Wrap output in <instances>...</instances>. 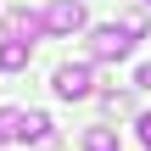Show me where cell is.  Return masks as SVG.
<instances>
[{"label":"cell","instance_id":"cell-7","mask_svg":"<svg viewBox=\"0 0 151 151\" xmlns=\"http://www.w3.org/2000/svg\"><path fill=\"white\" fill-rule=\"evenodd\" d=\"M28 56H34V45H22V39H0V73H22Z\"/></svg>","mask_w":151,"mask_h":151},{"label":"cell","instance_id":"cell-3","mask_svg":"<svg viewBox=\"0 0 151 151\" xmlns=\"http://www.w3.org/2000/svg\"><path fill=\"white\" fill-rule=\"evenodd\" d=\"M39 22H45V34H56V39H73V34H84V6L78 0H50L45 11H39Z\"/></svg>","mask_w":151,"mask_h":151},{"label":"cell","instance_id":"cell-10","mask_svg":"<svg viewBox=\"0 0 151 151\" xmlns=\"http://www.w3.org/2000/svg\"><path fill=\"white\" fill-rule=\"evenodd\" d=\"M123 28H129V34L140 39V34L151 28V11H140V6H134V11H123Z\"/></svg>","mask_w":151,"mask_h":151},{"label":"cell","instance_id":"cell-12","mask_svg":"<svg viewBox=\"0 0 151 151\" xmlns=\"http://www.w3.org/2000/svg\"><path fill=\"white\" fill-rule=\"evenodd\" d=\"M140 146L151 151V112H140Z\"/></svg>","mask_w":151,"mask_h":151},{"label":"cell","instance_id":"cell-1","mask_svg":"<svg viewBox=\"0 0 151 151\" xmlns=\"http://www.w3.org/2000/svg\"><path fill=\"white\" fill-rule=\"evenodd\" d=\"M134 50V34L123 28V22H101V28H90V62H123Z\"/></svg>","mask_w":151,"mask_h":151},{"label":"cell","instance_id":"cell-8","mask_svg":"<svg viewBox=\"0 0 151 151\" xmlns=\"http://www.w3.org/2000/svg\"><path fill=\"white\" fill-rule=\"evenodd\" d=\"M17 134H22V112H17V106H0V146L17 140Z\"/></svg>","mask_w":151,"mask_h":151},{"label":"cell","instance_id":"cell-2","mask_svg":"<svg viewBox=\"0 0 151 151\" xmlns=\"http://www.w3.org/2000/svg\"><path fill=\"white\" fill-rule=\"evenodd\" d=\"M50 90H56L62 101H84V95H95V67H90V62H62V67L50 73Z\"/></svg>","mask_w":151,"mask_h":151},{"label":"cell","instance_id":"cell-9","mask_svg":"<svg viewBox=\"0 0 151 151\" xmlns=\"http://www.w3.org/2000/svg\"><path fill=\"white\" fill-rule=\"evenodd\" d=\"M101 106H106L112 118H123V112H134V101H129V90H106V95H101Z\"/></svg>","mask_w":151,"mask_h":151},{"label":"cell","instance_id":"cell-4","mask_svg":"<svg viewBox=\"0 0 151 151\" xmlns=\"http://www.w3.org/2000/svg\"><path fill=\"white\" fill-rule=\"evenodd\" d=\"M39 34H45L39 11H28V6H11V11H6V39H22V45H34Z\"/></svg>","mask_w":151,"mask_h":151},{"label":"cell","instance_id":"cell-5","mask_svg":"<svg viewBox=\"0 0 151 151\" xmlns=\"http://www.w3.org/2000/svg\"><path fill=\"white\" fill-rule=\"evenodd\" d=\"M17 140H34L39 151H56L62 146V140L50 134V112H22V134H17Z\"/></svg>","mask_w":151,"mask_h":151},{"label":"cell","instance_id":"cell-11","mask_svg":"<svg viewBox=\"0 0 151 151\" xmlns=\"http://www.w3.org/2000/svg\"><path fill=\"white\" fill-rule=\"evenodd\" d=\"M134 90H151V62H140V73H134Z\"/></svg>","mask_w":151,"mask_h":151},{"label":"cell","instance_id":"cell-6","mask_svg":"<svg viewBox=\"0 0 151 151\" xmlns=\"http://www.w3.org/2000/svg\"><path fill=\"white\" fill-rule=\"evenodd\" d=\"M78 146H84V151H123V140H118V129H112V123H90Z\"/></svg>","mask_w":151,"mask_h":151}]
</instances>
